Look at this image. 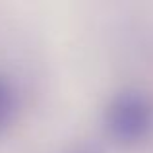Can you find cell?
I'll list each match as a JSON object with an SVG mask.
<instances>
[{"label":"cell","mask_w":153,"mask_h":153,"mask_svg":"<svg viewBox=\"0 0 153 153\" xmlns=\"http://www.w3.org/2000/svg\"><path fill=\"white\" fill-rule=\"evenodd\" d=\"M105 128L120 146H136L153 132V101L140 89H124L108 101Z\"/></svg>","instance_id":"6da1fadb"},{"label":"cell","mask_w":153,"mask_h":153,"mask_svg":"<svg viewBox=\"0 0 153 153\" xmlns=\"http://www.w3.org/2000/svg\"><path fill=\"white\" fill-rule=\"evenodd\" d=\"M16 112V95L14 89L0 78V134L8 128Z\"/></svg>","instance_id":"7a4b0ae2"},{"label":"cell","mask_w":153,"mask_h":153,"mask_svg":"<svg viewBox=\"0 0 153 153\" xmlns=\"http://www.w3.org/2000/svg\"><path fill=\"white\" fill-rule=\"evenodd\" d=\"M68 153H103V151L97 146H93V143H83V146H78L74 149H70Z\"/></svg>","instance_id":"3957f363"}]
</instances>
